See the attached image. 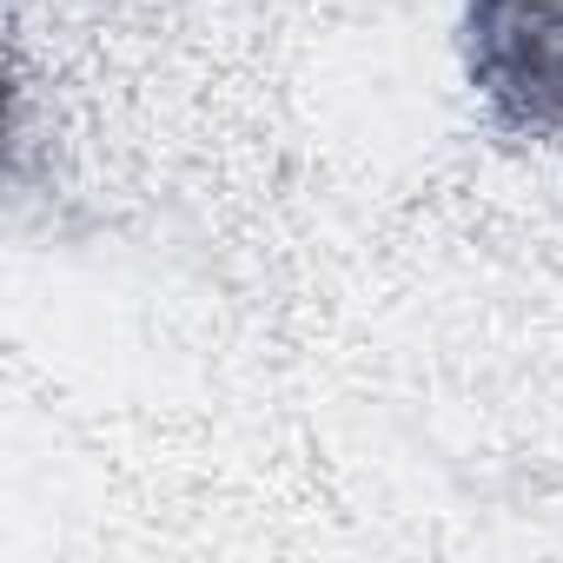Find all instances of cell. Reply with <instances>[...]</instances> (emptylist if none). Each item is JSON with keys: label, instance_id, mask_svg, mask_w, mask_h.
Returning <instances> with one entry per match:
<instances>
[{"label": "cell", "instance_id": "6da1fadb", "mask_svg": "<svg viewBox=\"0 0 563 563\" xmlns=\"http://www.w3.org/2000/svg\"><path fill=\"white\" fill-rule=\"evenodd\" d=\"M471 80L510 133L563 140V0H471Z\"/></svg>", "mask_w": 563, "mask_h": 563}]
</instances>
